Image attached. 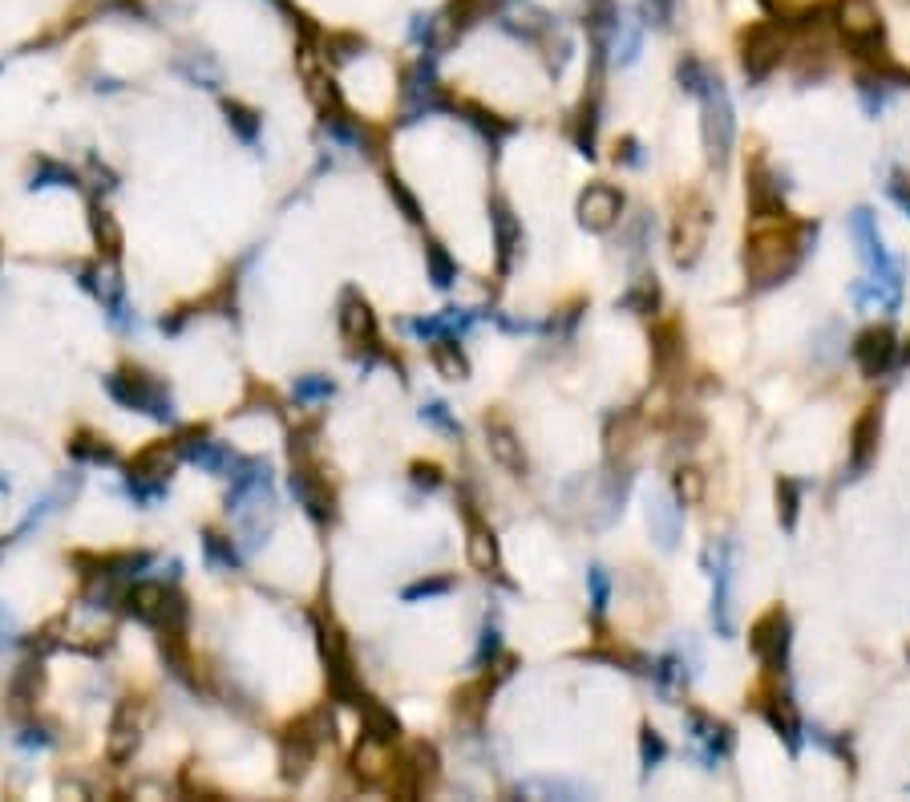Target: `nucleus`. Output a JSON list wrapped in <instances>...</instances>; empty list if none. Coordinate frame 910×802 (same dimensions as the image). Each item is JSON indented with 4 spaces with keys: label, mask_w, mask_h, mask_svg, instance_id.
<instances>
[{
    "label": "nucleus",
    "mask_w": 910,
    "mask_h": 802,
    "mask_svg": "<svg viewBox=\"0 0 910 802\" xmlns=\"http://www.w3.org/2000/svg\"><path fill=\"white\" fill-rule=\"evenodd\" d=\"M142 746V725H138V705H134V698L122 701L114 713V722H110V738H105V754H110V762L122 766L130 762L134 754H138Z\"/></svg>",
    "instance_id": "nucleus-18"
},
{
    "label": "nucleus",
    "mask_w": 910,
    "mask_h": 802,
    "mask_svg": "<svg viewBox=\"0 0 910 802\" xmlns=\"http://www.w3.org/2000/svg\"><path fill=\"white\" fill-rule=\"evenodd\" d=\"M328 393H333V381L328 377H304L295 386V398L300 401H316V398H328Z\"/></svg>",
    "instance_id": "nucleus-53"
},
{
    "label": "nucleus",
    "mask_w": 910,
    "mask_h": 802,
    "mask_svg": "<svg viewBox=\"0 0 910 802\" xmlns=\"http://www.w3.org/2000/svg\"><path fill=\"white\" fill-rule=\"evenodd\" d=\"M316 633H321V653H324V665H328V689H333V698L357 705L364 698V689H360L357 660H352V648H348L340 624H333V616L328 621L316 616Z\"/></svg>",
    "instance_id": "nucleus-3"
},
{
    "label": "nucleus",
    "mask_w": 910,
    "mask_h": 802,
    "mask_svg": "<svg viewBox=\"0 0 910 802\" xmlns=\"http://www.w3.org/2000/svg\"><path fill=\"white\" fill-rule=\"evenodd\" d=\"M316 742L308 738H295V734H283L280 738V766H283V778L288 782H300V778L308 775V766L316 762Z\"/></svg>",
    "instance_id": "nucleus-30"
},
{
    "label": "nucleus",
    "mask_w": 910,
    "mask_h": 802,
    "mask_svg": "<svg viewBox=\"0 0 910 802\" xmlns=\"http://www.w3.org/2000/svg\"><path fill=\"white\" fill-rule=\"evenodd\" d=\"M425 264H429V276H434L437 288H449L453 280H458V264H453V256H449V252L437 244V240H429V244H425Z\"/></svg>",
    "instance_id": "nucleus-42"
},
{
    "label": "nucleus",
    "mask_w": 910,
    "mask_h": 802,
    "mask_svg": "<svg viewBox=\"0 0 910 802\" xmlns=\"http://www.w3.org/2000/svg\"><path fill=\"white\" fill-rule=\"evenodd\" d=\"M850 232H854V244H858L862 259H866V268H870V280L890 285V288H902V259L886 252L883 232H878V220H874L870 211L866 208L854 211V215H850Z\"/></svg>",
    "instance_id": "nucleus-7"
},
{
    "label": "nucleus",
    "mask_w": 910,
    "mask_h": 802,
    "mask_svg": "<svg viewBox=\"0 0 910 802\" xmlns=\"http://www.w3.org/2000/svg\"><path fill=\"white\" fill-rule=\"evenodd\" d=\"M69 454H74V458H81V463H114V446H110L105 438H98V434H90V430L74 434V442H69Z\"/></svg>",
    "instance_id": "nucleus-41"
},
{
    "label": "nucleus",
    "mask_w": 910,
    "mask_h": 802,
    "mask_svg": "<svg viewBox=\"0 0 910 802\" xmlns=\"http://www.w3.org/2000/svg\"><path fill=\"white\" fill-rule=\"evenodd\" d=\"M712 628L717 636L729 641L737 633V621H732V552L720 547V559L712 564Z\"/></svg>",
    "instance_id": "nucleus-20"
},
{
    "label": "nucleus",
    "mask_w": 910,
    "mask_h": 802,
    "mask_svg": "<svg viewBox=\"0 0 910 802\" xmlns=\"http://www.w3.org/2000/svg\"><path fill=\"white\" fill-rule=\"evenodd\" d=\"M340 333H345L352 357L381 349V341H377V316H372L369 300L360 297L357 288H348L345 300H340Z\"/></svg>",
    "instance_id": "nucleus-11"
},
{
    "label": "nucleus",
    "mask_w": 910,
    "mask_h": 802,
    "mask_svg": "<svg viewBox=\"0 0 910 802\" xmlns=\"http://www.w3.org/2000/svg\"><path fill=\"white\" fill-rule=\"evenodd\" d=\"M352 710L360 713V722H364V734H369V738L385 742V746H397V742H401V722H397V713L385 710V705H381L377 698H369V693H364V698H360L357 705H352Z\"/></svg>",
    "instance_id": "nucleus-28"
},
{
    "label": "nucleus",
    "mask_w": 910,
    "mask_h": 802,
    "mask_svg": "<svg viewBox=\"0 0 910 802\" xmlns=\"http://www.w3.org/2000/svg\"><path fill=\"white\" fill-rule=\"evenodd\" d=\"M122 604H126V612L134 616V621H142V624H150V628H158V624H162V616H167L170 588H167V583L138 580V583H130V588H126V595H122Z\"/></svg>",
    "instance_id": "nucleus-19"
},
{
    "label": "nucleus",
    "mask_w": 910,
    "mask_h": 802,
    "mask_svg": "<svg viewBox=\"0 0 910 802\" xmlns=\"http://www.w3.org/2000/svg\"><path fill=\"white\" fill-rule=\"evenodd\" d=\"M110 393H114L126 410H142V414L158 417V422H167L175 410H170V389L158 381L155 374H146V369H117L110 381Z\"/></svg>",
    "instance_id": "nucleus-6"
},
{
    "label": "nucleus",
    "mask_w": 910,
    "mask_h": 802,
    "mask_svg": "<svg viewBox=\"0 0 910 802\" xmlns=\"http://www.w3.org/2000/svg\"><path fill=\"white\" fill-rule=\"evenodd\" d=\"M518 794H530V799H535V794H547V799H583L587 790L575 787V782H523Z\"/></svg>",
    "instance_id": "nucleus-45"
},
{
    "label": "nucleus",
    "mask_w": 910,
    "mask_h": 802,
    "mask_svg": "<svg viewBox=\"0 0 910 802\" xmlns=\"http://www.w3.org/2000/svg\"><path fill=\"white\" fill-rule=\"evenodd\" d=\"M898 361L910 365V341H907V345H898Z\"/></svg>",
    "instance_id": "nucleus-58"
},
{
    "label": "nucleus",
    "mask_w": 910,
    "mask_h": 802,
    "mask_svg": "<svg viewBox=\"0 0 910 802\" xmlns=\"http://www.w3.org/2000/svg\"><path fill=\"white\" fill-rule=\"evenodd\" d=\"M648 523H652V535L660 547H676L679 539V523H684V506L676 503V499H655L652 511H648Z\"/></svg>",
    "instance_id": "nucleus-32"
},
{
    "label": "nucleus",
    "mask_w": 910,
    "mask_h": 802,
    "mask_svg": "<svg viewBox=\"0 0 910 802\" xmlns=\"http://www.w3.org/2000/svg\"><path fill=\"white\" fill-rule=\"evenodd\" d=\"M90 232H93V244L102 247L105 259L122 256V247H126V235H122L117 220L102 208V203H93V208H90Z\"/></svg>",
    "instance_id": "nucleus-34"
},
{
    "label": "nucleus",
    "mask_w": 910,
    "mask_h": 802,
    "mask_svg": "<svg viewBox=\"0 0 910 802\" xmlns=\"http://www.w3.org/2000/svg\"><path fill=\"white\" fill-rule=\"evenodd\" d=\"M429 361L446 381H465L470 377V361H465L462 345L453 337H434L429 341Z\"/></svg>",
    "instance_id": "nucleus-31"
},
{
    "label": "nucleus",
    "mask_w": 910,
    "mask_h": 802,
    "mask_svg": "<svg viewBox=\"0 0 910 802\" xmlns=\"http://www.w3.org/2000/svg\"><path fill=\"white\" fill-rule=\"evenodd\" d=\"M57 182L74 187V182H78V175H74V170H65V167H57V163H41V170L33 175V187H57Z\"/></svg>",
    "instance_id": "nucleus-50"
},
{
    "label": "nucleus",
    "mask_w": 910,
    "mask_h": 802,
    "mask_svg": "<svg viewBox=\"0 0 910 802\" xmlns=\"http://www.w3.org/2000/svg\"><path fill=\"white\" fill-rule=\"evenodd\" d=\"M619 158L628 163V167H640L643 163V155H640V143L636 138H623V151H619Z\"/></svg>",
    "instance_id": "nucleus-57"
},
{
    "label": "nucleus",
    "mask_w": 910,
    "mask_h": 802,
    "mask_svg": "<svg viewBox=\"0 0 910 802\" xmlns=\"http://www.w3.org/2000/svg\"><path fill=\"white\" fill-rule=\"evenodd\" d=\"M179 458H182L179 438L175 442H150L146 450H138L126 466L130 494H138L142 503H155L158 494L167 491V479L175 475Z\"/></svg>",
    "instance_id": "nucleus-2"
},
{
    "label": "nucleus",
    "mask_w": 910,
    "mask_h": 802,
    "mask_svg": "<svg viewBox=\"0 0 910 802\" xmlns=\"http://www.w3.org/2000/svg\"><path fill=\"white\" fill-rule=\"evenodd\" d=\"M292 491L300 503L308 506V515L316 519V523H328V519L336 515V494H333V487H328V479L312 466V458H295Z\"/></svg>",
    "instance_id": "nucleus-12"
},
{
    "label": "nucleus",
    "mask_w": 910,
    "mask_h": 802,
    "mask_svg": "<svg viewBox=\"0 0 910 802\" xmlns=\"http://www.w3.org/2000/svg\"><path fill=\"white\" fill-rule=\"evenodd\" d=\"M465 556H470V568L482 571V576H494L502 564L498 556V535L490 527L486 519L470 515V539H465Z\"/></svg>",
    "instance_id": "nucleus-27"
},
{
    "label": "nucleus",
    "mask_w": 910,
    "mask_h": 802,
    "mask_svg": "<svg viewBox=\"0 0 910 802\" xmlns=\"http://www.w3.org/2000/svg\"><path fill=\"white\" fill-rule=\"evenodd\" d=\"M676 78H679V86H684L688 93H700L708 81H712V74L705 69V62H696V57H684V62H679V69H676Z\"/></svg>",
    "instance_id": "nucleus-46"
},
{
    "label": "nucleus",
    "mask_w": 910,
    "mask_h": 802,
    "mask_svg": "<svg viewBox=\"0 0 910 802\" xmlns=\"http://www.w3.org/2000/svg\"><path fill=\"white\" fill-rule=\"evenodd\" d=\"M636 434H640V414H631V410L607 422V454H611V463L628 458L631 446H636Z\"/></svg>",
    "instance_id": "nucleus-35"
},
{
    "label": "nucleus",
    "mask_w": 910,
    "mask_h": 802,
    "mask_svg": "<svg viewBox=\"0 0 910 802\" xmlns=\"http://www.w3.org/2000/svg\"><path fill=\"white\" fill-rule=\"evenodd\" d=\"M587 583H591V609H595V616H603L607 612V600H611V580H607L603 568H591Z\"/></svg>",
    "instance_id": "nucleus-49"
},
{
    "label": "nucleus",
    "mask_w": 910,
    "mask_h": 802,
    "mask_svg": "<svg viewBox=\"0 0 910 802\" xmlns=\"http://www.w3.org/2000/svg\"><path fill=\"white\" fill-rule=\"evenodd\" d=\"M619 215H623V194L616 187L595 182V187H587V191L578 194V223L587 232H611L619 223Z\"/></svg>",
    "instance_id": "nucleus-17"
},
{
    "label": "nucleus",
    "mask_w": 910,
    "mask_h": 802,
    "mask_svg": "<svg viewBox=\"0 0 910 802\" xmlns=\"http://www.w3.org/2000/svg\"><path fill=\"white\" fill-rule=\"evenodd\" d=\"M389 194L397 199V203H401V211H405V215H409L413 223H422V208H417V199H413V194L405 191V182H401L397 175H389Z\"/></svg>",
    "instance_id": "nucleus-52"
},
{
    "label": "nucleus",
    "mask_w": 910,
    "mask_h": 802,
    "mask_svg": "<svg viewBox=\"0 0 910 802\" xmlns=\"http://www.w3.org/2000/svg\"><path fill=\"white\" fill-rule=\"evenodd\" d=\"M854 361L866 377H883L898 361V337L890 324H874L854 341Z\"/></svg>",
    "instance_id": "nucleus-15"
},
{
    "label": "nucleus",
    "mask_w": 910,
    "mask_h": 802,
    "mask_svg": "<svg viewBox=\"0 0 910 802\" xmlns=\"http://www.w3.org/2000/svg\"><path fill=\"white\" fill-rule=\"evenodd\" d=\"M494 677H474L470 686H462L458 693H453V713L462 717V722H470V725H478L482 722V713H486V705H490V693H494Z\"/></svg>",
    "instance_id": "nucleus-29"
},
{
    "label": "nucleus",
    "mask_w": 910,
    "mask_h": 802,
    "mask_svg": "<svg viewBox=\"0 0 910 802\" xmlns=\"http://www.w3.org/2000/svg\"><path fill=\"white\" fill-rule=\"evenodd\" d=\"M749 211H753V220H785L789 211H785V182L773 175L761 158H756L753 167H749Z\"/></svg>",
    "instance_id": "nucleus-14"
},
{
    "label": "nucleus",
    "mask_w": 910,
    "mask_h": 802,
    "mask_svg": "<svg viewBox=\"0 0 910 802\" xmlns=\"http://www.w3.org/2000/svg\"><path fill=\"white\" fill-rule=\"evenodd\" d=\"M206 556H211V564H218V568H235V564H239L232 539H223L218 531H206Z\"/></svg>",
    "instance_id": "nucleus-48"
},
{
    "label": "nucleus",
    "mask_w": 910,
    "mask_h": 802,
    "mask_svg": "<svg viewBox=\"0 0 910 802\" xmlns=\"http://www.w3.org/2000/svg\"><path fill=\"white\" fill-rule=\"evenodd\" d=\"M797 511H801V487L794 479H777V519L785 531L797 527Z\"/></svg>",
    "instance_id": "nucleus-43"
},
{
    "label": "nucleus",
    "mask_w": 910,
    "mask_h": 802,
    "mask_svg": "<svg viewBox=\"0 0 910 802\" xmlns=\"http://www.w3.org/2000/svg\"><path fill=\"white\" fill-rule=\"evenodd\" d=\"M886 191H890V199H895L898 208H902V211H907V215H910V182L902 179V175H895V182H890Z\"/></svg>",
    "instance_id": "nucleus-56"
},
{
    "label": "nucleus",
    "mask_w": 910,
    "mask_h": 802,
    "mask_svg": "<svg viewBox=\"0 0 910 802\" xmlns=\"http://www.w3.org/2000/svg\"><path fill=\"white\" fill-rule=\"evenodd\" d=\"M227 122H232V130L244 138V143H256L259 138V114L251 110V105H244V102H227Z\"/></svg>",
    "instance_id": "nucleus-44"
},
{
    "label": "nucleus",
    "mask_w": 910,
    "mask_h": 802,
    "mask_svg": "<svg viewBox=\"0 0 910 802\" xmlns=\"http://www.w3.org/2000/svg\"><path fill=\"white\" fill-rule=\"evenodd\" d=\"M756 710L765 713V722H769L773 729L782 734L789 750H794V754L801 750V717H797L794 701L773 689V693H761V698H756Z\"/></svg>",
    "instance_id": "nucleus-25"
},
{
    "label": "nucleus",
    "mask_w": 910,
    "mask_h": 802,
    "mask_svg": "<svg viewBox=\"0 0 910 802\" xmlns=\"http://www.w3.org/2000/svg\"><path fill=\"white\" fill-rule=\"evenodd\" d=\"M413 482L417 487H441V466H434V463H413Z\"/></svg>",
    "instance_id": "nucleus-55"
},
{
    "label": "nucleus",
    "mask_w": 910,
    "mask_h": 802,
    "mask_svg": "<svg viewBox=\"0 0 910 802\" xmlns=\"http://www.w3.org/2000/svg\"><path fill=\"white\" fill-rule=\"evenodd\" d=\"M696 98H700V105H705V151H708V163L724 170V167H729V158H732V143H737V118H732L729 93H724L720 78H712L705 90L696 93Z\"/></svg>",
    "instance_id": "nucleus-5"
},
{
    "label": "nucleus",
    "mask_w": 910,
    "mask_h": 802,
    "mask_svg": "<svg viewBox=\"0 0 910 802\" xmlns=\"http://www.w3.org/2000/svg\"><path fill=\"white\" fill-rule=\"evenodd\" d=\"M789 641H794V624H789L785 609H769L765 616H756L753 628H749V648H753V657L769 673H785V665H789Z\"/></svg>",
    "instance_id": "nucleus-8"
},
{
    "label": "nucleus",
    "mask_w": 910,
    "mask_h": 802,
    "mask_svg": "<svg viewBox=\"0 0 910 802\" xmlns=\"http://www.w3.org/2000/svg\"><path fill=\"white\" fill-rule=\"evenodd\" d=\"M393 766H397V758H393V746L369 738V734H364V738H360V746L352 750V775H357L360 782H369V787L385 782V778L393 775Z\"/></svg>",
    "instance_id": "nucleus-24"
},
{
    "label": "nucleus",
    "mask_w": 910,
    "mask_h": 802,
    "mask_svg": "<svg viewBox=\"0 0 910 802\" xmlns=\"http://www.w3.org/2000/svg\"><path fill=\"white\" fill-rule=\"evenodd\" d=\"M652 365L660 377H672L684 365V328L672 316L652 328Z\"/></svg>",
    "instance_id": "nucleus-26"
},
{
    "label": "nucleus",
    "mask_w": 910,
    "mask_h": 802,
    "mask_svg": "<svg viewBox=\"0 0 910 802\" xmlns=\"http://www.w3.org/2000/svg\"><path fill=\"white\" fill-rule=\"evenodd\" d=\"M688 734H693V746H696V754H700L705 770H717V766L729 758L732 729L724 722H717V717H708V713L693 710V713H688Z\"/></svg>",
    "instance_id": "nucleus-16"
},
{
    "label": "nucleus",
    "mask_w": 910,
    "mask_h": 802,
    "mask_svg": "<svg viewBox=\"0 0 910 802\" xmlns=\"http://www.w3.org/2000/svg\"><path fill=\"white\" fill-rule=\"evenodd\" d=\"M494 13H498V0H453L446 9V21L462 33V29L478 25V21H486Z\"/></svg>",
    "instance_id": "nucleus-37"
},
{
    "label": "nucleus",
    "mask_w": 910,
    "mask_h": 802,
    "mask_svg": "<svg viewBox=\"0 0 910 802\" xmlns=\"http://www.w3.org/2000/svg\"><path fill=\"white\" fill-rule=\"evenodd\" d=\"M462 110L470 114V126L482 134V138H490V143H502L506 134H514V122H506L502 114H494V110H486V105H478V102H462Z\"/></svg>",
    "instance_id": "nucleus-36"
},
{
    "label": "nucleus",
    "mask_w": 910,
    "mask_h": 802,
    "mask_svg": "<svg viewBox=\"0 0 910 802\" xmlns=\"http://www.w3.org/2000/svg\"><path fill=\"white\" fill-rule=\"evenodd\" d=\"M708 227H712V211H708V203L700 199V194H693V199L679 208L676 232H672V259H676L679 268H693L696 259H700Z\"/></svg>",
    "instance_id": "nucleus-9"
},
{
    "label": "nucleus",
    "mask_w": 910,
    "mask_h": 802,
    "mask_svg": "<svg viewBox=\"0 0 910 802\" xmlns=\"http://www.w3.org/2000/svg\"><path fill=\"white\" fill-rule=\"evenodd\" d=\"M422 417H425V422H429V426H437V430H446V434H453V438L462 434V426H458V422L449 417V410H446V405H441V401H434V405H425V410H422Z\"/></svg>",
    "instance_id": "nucleus-51"
},
{
    "label": "nucleus",
    "mask_w": 910,
    "mask_h": 802,
    "mask_svg": "<svg viewBox=\"0 0 910 802\" xmlns=\"http://www.w3.org/2000/svg\"><path fill=\"white\" fill-rule=\"evenodd\" d=\"M595 134H599V74H595L591 93L583 98V105H578L575 114V143L587 158L595 155Z\"/></svg>",
    "instance_id": "nucleus-33"
},
{
    "label": "nucleus",
    "mask_w": 910,
    "mask_h": 802,
    "mask_svg": "<svg viewBox=\"0 0 910 802\" xmlns=\"http://www.w3.org/2000/svg\"><path fill=\"white\" fill-rule=\"evenodd\" d=\"M672 499L679 506H700L705 503V475L696 466H679L676 479H672Z\"/></svg>",
    "instance_id": "nucleus-38"
},
{
    "label": "nucleus",
    "mask_w": 910,
    "mask_h": 802,
    "mask_svg": "<svg viewBox=\"0 0 910 802\" xmlns=\"http://www.w3.org/2000/svg\"><path fill=\"white\" fill-rule=\"evenodd\" d=\"M441 105H449V98L441 93V86H437L434 69L429 65H413L409 74H405V114H409V122L417 114H429V110H441Z\"/></svg>",
    "instance_id": "nucleus-22"
},
{
    "label": "nucleus",
    "mask_w": 910,
    "mask_h": 802,
    "mask_svg": "<svg viewBox=\"0 0 910 802\" xmlns=\"http://www.w3.org/2000/svg\"><path fill=\"white\" fill-rule=\"evenodd\" d=\"M41 686H45V669H41V660H25L13 677V701L16 705H33V701L41 698Z\"/></svg>",
    "instance_id": "nucleus-39"
},
{
    "label": "nucleus",
    "mask_w": 910,
    "mask_h": 802,
    "mask_svg": "<svg viewBox=\"0 0 910 802\" xmlns=\"http://www.w3.org/2000/svg\"><path fill=\"white\" fill-rule=\"evenodd\" d=\"M490 227H494V247H498V272H510L514 256L523 247V223L506 199H490Z\"/></svg>",
    "instance_id": "nucleus-21"
},
{
    "label": "nucleus",
    "mask_w": 910,
    "mask_h": 802,
    "mask_svg": "<svg viewBox=\"0 0 910 802\" xmlns=\"http://www.w3.org/2000/svg\"><path fill=\"white\" fill-rule=\"evenodd\" d=\"M878 442H883V405H866L850 430V475L846 479H862L878 458Z\"/></svg>",
    "instance_id": "nucleus-13"
},
{
    "label": "nucleus",
    "mask_w": 910,
    "mask_h": 802,
    "mask_svg": "<svg viewBox=\"0 0 910 802\" xmlns=\"http://www.w3.org/2000/svg\"><path fill=\"white\" fill-rule=\"evenodd\" d=\"M640 754H643V770L652 775L655 766L664 762V754H667V746H664V738L655 734L652 725H643V738H640Z\"/></svg>",
    "instance_id": "nucleus-47"
},
{
    "label": "nucleus",
    "mask_w": 910,
    "mask_h": 802,
    "mask_svg": "<svg viewBox=\"0 0 910 802\" xmlns=\"http://www.w3.org/2000/svg\"><path fill=\"white\" fill-rule=\"evenodd\" d=\"M486 438H490V454H494V463L506 470V475H514V479H526V450L523 442H518V434L510 430V422H502V417H486Z\"/></svg>",
    "instance_id": "nucleus-23"
},
{
    "label": "nucleus",
    "mask_w": 910,
    "mask_h": 802,
    "mask_svg": "<svg viewBox=\"0 0 910 802\" xmlns=\"http://www.w3.org/2000/svg\"><path fill=\"white\" fill-rule=\"evenodd\" d=\"M628 312H640V316H648V312H655V304H660V285H655V276H640L636 285L623 292V300H619Z\"/></svg>",
    "instance_id": "nucleus-40"
},
{
    "label": "nucleus",
    "mask_w": 910,
    "mask_h": 802,
    "mask_svg": "<svg viewBox=\"0 0 910 802\" xmlns=\"http://www.w3.org/2000/svg\"><path fill=\"white\" fill-rule=\"evenodd\" d=\"M789 53V25L785 21H761L741 37V69L749 81H765Z\"/></svg>",
    "instance_id": "nucleus-4"
},
{
    "label": "nucleus",
    "mask_w": 910,
    "mask_h": 802,
    "mask_svg": "<svg viewBox=\"0 0 910 802\" xmlns=\"http://www.w3.org/2000/svg\"><path fill=\"white\" fill-rule=\"evenodd\" d=\"M453 588V580L449 576H437V580H417L413 588H405V600H422V595H441Z\"/></svg>",
    "instance_id": "nucleus-54"
},
{
    "label": "nucleus",
    "mask_w": 910,
    "mask_h": 802,
    "mask_svg": "<svg viewBox=\"0 0 910 802\" xmlns=\"http://www.w3.org/2000/svg\"><path fill=\"white\" fill-rule=\"evenodd\" d=\"M830 16L842 41H850L854 49H870L883 41V13L874 0H838Z\"/></svg>",
    "instance_id": "nucleus-10"
},
{
    "label": "nucleus",
    "mask_w": 910,
    "mask_h": 802,
    "mask_svg": "<svg viewBox=\"0 0 910 802\" xmlns=\"http://www.w3.org/2000/svg\"><path fill=\"white\" fill-rule=\"evenodd\" d=\"M818 240V223H797V220H777L773 227L749 235L744 244V272L753 288H777L801 268V259L809 256V247Z\"/></svg>",
    "instance_id": "nucleus-1"
}]
</instances>
